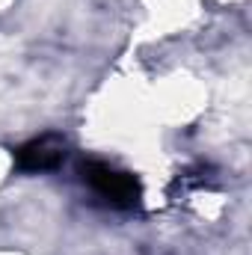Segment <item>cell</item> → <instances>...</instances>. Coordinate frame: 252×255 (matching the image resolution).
Returning a JSON list of instances; mask_svg holds the SVG:
<instances>
[{
    "label": "cell",
    "mask_w": 252,
    "mask_h": 255,
    "mask_svg": "<svg viewBox=\"0 0 252 255\" xmlns=\"http://www.w3.org/2000/svg\"><path fill=\"white\" fill-rule=\"evenodd\" d=\"M83 181L116 208H130L139 199L136 181L127 172H119V169H113L110 163H101V160H86L83 163Z\"/></svg>",
    "instance_id": "1"
},
{
    "label": "cell",
    "mask_w": 252,
    "mask_h": 255,
    "mask_svg": "<svg viewBox=\"0 0 252 255\" xmlns=\"http://www.w3.org/2000/svg\"><path fill=\"white\" fill-rule=\"evenodd\" d=\"M63 160H65V142L60 136H54V133L30 139L15 154V163L24 172H48V169H57Z\"/></svg>",
    "instance_id": "2"
}]
</instances>
